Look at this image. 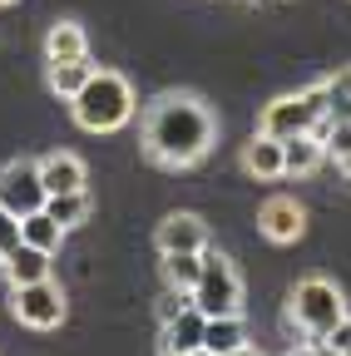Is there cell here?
Returning a JSON list of instances; mask_svg holds the SVG:
<instances>
[{
    "label": "cell",
    "instance_id": "cell-1",
    "mask_svg": "<svg viewBox=\"0 0 351 356\" xmlns=\"http://www.w3.org/2000/svg\"><path fill=\"white\" fill-rule=\"evenodd\" d=\"M218 139V119L198 95H158L144 114V154L163 168H193Z\"/></svg>",
    "mask_w": 351,
    "mask_h": 356
},
{
    "label": "cell",
    "instance_id": "cell-2",
    "mask_svg": "<svg viewBox=\"0 0 351 356\" xmlns=\"http://www.w3.org/2000/svg\"><path fill=\"white\" fill-rule=\"evenodd\" d=\"M70 114L84 134H114L134 119V84L114 70H95L90 84L70 99Z\"/></svg>",
    "mask_w": 351,
    "mask_h": 356
},
{
    "label": "cell",
    "instance_id": "cell-3",
    "mask_svg": "<svg viewBox=\"0 0 351 356\" xmlns=\"http://www.w3.org/2000/svg\"><path fill=\"white\" fill-rule=\"evenodd\" d=\"M287 317L307 341H327L336 332V322L346 317V297L327 277H302L292 287V297H287Z\"/></svg>",
    "mask_w": 351,
    "mask_h": 356
},
{
    "label": "cell",
    "instance_id": "cell-4",
    "mask_svg": "<svg viewBox=\"0 0 351 356\" xmlns=\"http://www.w3.org/2000/svg\"><path fill=\"white\" fill-rule=\"evenodd\" d=\"M327 119V84L297 89V95H282L262 109L257 134H272V139H292V134H312V124Z\"/></svg>",
    "mask_w": 351,
    "mask_h": 356
},
{
    "label": "cell",
    "instance_id": "cell-5",
    "mask_svg": "<svg viewBox=\"0 0 351 356\" xmlns=\"http://www.w3.org/2000/svg\"><path fill=\"white\" fill-rule=\"evenodd\" d=\"M193 307L203 317H233V312H243V277L223 252L203 248V273H198V287H193Z\"/></svg>",
    "mask_w": 351,
    "mask_h": 356
},
{
    "label": "cell",
    "instance_id": "cell-6",
    "mask_svg": "<svg viewBox=\"0 0 351 356\" xmlns=\"http://www.w3.org/2000/svg\"><path fill=\"white\" fill-rule=\"evenodd\" d=\"M10 312H15V322L30 327V332H55L65 322V292L50 282V277H40V282H25V287H10Z\"/></svg>",
    "mask_w": 351,
    "mask_h": 356
},
{
    "label": "cell",
    "instance_id": "cell-7",
    "mask_svg": "<svg viewBox=\"0 0 351 356\" xmlns=\"http://www.w3.org/2000/svg\"><path fill=\"white\" fill-rule=\"evenodd\" d=\"M45 184H40V163H30V159H10L6 168H0V208H6L15 222L25 218V213H40L45 208Z\"/></svg>",
    "mask_w": 351,
    "mask_h": 356
},
{
    "label": "cell",
    "instance_id": "cell-8",
    "mask_svg": "<svg viewBox=\"0 0 351 356\" xmlns=\"http://www.w3.org/2000/svg\"><path fill=\"white\" fill-rule=\"evenodd\" d=\"M257 233L268 243H297L307 233V208L292 193H272L268 203L257 208Z\"/></svg>",
    "mask_w": 351,
    "mask_h": 356
},
{
    "label": "cell",
    "instance_id": "cell-9",
    "mask_svg": "<svg viewBox=\"0 0 351 356\" xmlns=\"http://www.w3.org/2000/svg\"><path fill=\"white\" fill-rule=\"evenodd\" d=\"M158 252H203L208 248V222L198 213H168L154 233Z\"/></svg>",
    "mask_w": 351,
    "mask_h": 356
},
{
    "label": "cell",
    "instance_id": "cell-10",
    "mask_svg": "<svg viewBox=\"0 0 351 356\" xmlns=\"http://www.w3.org/2000/svg\"><path fill=\"white\" fill-rule=\"evenodd\" d=\"M322 163H327V144L317 134H292V139H282V178H307Z\"/></svg>",
    "mask_w": 351,
    "mask_h": 356
},
{
    "label": "cell",
    "instance_id": "cell-11",
    "mask_svg": "<svg viewBox=\"0 0 351 356\" xmlns=\"http://www.w3.org/2000/svg\"><path fill=\"white\" fill-rule=\"evenodd\" d=\"M203 327L208 317L198 307L179 312L173 322H163V356H188V351H203Z\"/></svg>",
    "mask_w": 351,
    "mask_h": 356
},
{
    "label": "cell",
    "instance_id": "cell-12",
    "mask_svg": "<svg viewBox=\"0 0 351 356\" xmlns=\"http://www.w3.org/2000/svg\"><path fill=\"white\" fill-rule=\"evenodd\" d=\"M243 173L247 178H282V139H272V134H252V139L243 144Z\"/></svg>",
    "mask_w": 351,
    "mask_h": 356
},
{
    "label": "cell",
    "instance_id": "cell-13",
    "mask_svg": "<svg viewBox=\"0 0 351 356\" xmlns=\"http://www.w3.org/2000/svg\"><path fill=\"white\" fill-rule=\"evenodd\" d=\"M84 159L79 154H45L40 159V184H45V193H74L84 188Z\"/></svg>",
    "mask_w": 351,
    "mask_h": 356
},
{
    "label": "cell",
    "instance_id": "cell-14",
    "mask_svg": "<svg viewBox=\"0 0 351 356\" xmlns=\"http://www.w3.org/2000/svg\"><path fill=\"white\" fill-rule=\"evenodd\" d=\"M50 257L55 252H40V248H30V243H15L6 257V277H10V287H25V282H40V277H50Z\"/></svg>",
    "mask_w": 351,
    "mask_h": 356
},
{
    "label": "cell",
    "instance_id": "cell-15",
    "mask_svg": "<svg viewBox=\"0 0 351 356\" xmlns=\"http://www.w3.org/2000/svg\"><path fill=\"white\" fill-rule=\"evenodd\" d=\"M238 346H247V322H243V312H233V317H208V327H203V351L233 356Z\"/></svg>",
    "mask_w": 351,
    "mask_h": 356
},
{
    "label": "cell",
    "instance_id": "cell-16",
    "mask_svg": "<svg viewBox=\"0 0 351 356\" xmlns=\"http://www.w3.org/2000/svg\"><path fill=\"white\" fill-rule=\"evenodd\" d=\"M90 55V35L79 20H55L45 35V60H84Z\"/></svg>",
    "mask_w": 351,
    "mask_h": 356
},
{
    "label": "cell",
    "instance_id": "cell-17",
    "mask_svg": "<svg viewBox=\"0 0 351 356\" xmlns=\"http://www.w3.org/2000/svg\"><path fill=\"white\" fill-rule=\"evenodd\" d=\"M50 65V89L60 99H74L84 84H90V74H95V65H90V55L84 60H45Z\"/></svg>",
    "mask_w": 351,
    "mask_h": 356
},
{
    "label": "cell",
    "instance_id": "cell-18",
    "mask_svg": "<svg viewBox=\"0 0 351 356\" xmlns=\"http://www.w3.org/2000/svg\"><path fill=\"white\" fill-rule=\"evenodd\" d=\"M20 243H30V248H40V252H60V243H65V228L40 208V213H25L20 218Z\"/></svg>",
    "mask_w": 351,
    "mask_h": 356
},
{
    "label": "cell",
    "instance_id": "cell-19",
    "mask_svg": "<svg viewBox=\"0 0 351 356\" xmlns=\"http://www.w3.org/2000/svg\"><path fill=\"white\" fill-rule=\"evenodd\" d=\"M45 213L70 233V228H79V222L90 218V193H84V188H74V193H50V198H45Z\"/></svg>",
    "mask_w": 351,
    "mask_h": 356
},
{
    "label": "cell",
    "instance_id": "cell-20",
    "mask_svg": "<svg viewBox=\"0 0 351 356\" xmlns=\"http://www.w3.org/2000/svg\"><path fill=\"white\" fill-rule=\"evenodd\" d=\"M198 273H203V252H163V277H168V287L193 292V287H198Z\"/></svg>",
    "mask_w": 351,
    "mask_h": 356
},
{
    "label": "cell",
    "instance_id": "cell-21",
    "mask_svg": "<svg viewBox=\"0 0 351 356\" xmlns=\"http://www.w3.org/2000/svg\"><path fill=\"white\" fill-rule=\"evenodd\" d=\"M322 84H327V114L332 119H351V70H341V74H332Z\"/></svg>",
    "mask_w": 351,
    "mask_h": 356
},
{
    "label": "cell",
    "instance_id": "cell-22",
    "mask_svg": "<svg viewBox=\"0 0 351 356\" xmlns=\"http://www.w3.org/2000/svg\"><path fill=\"white\" fill-rule=\"evenodd\" d=\"M193 307V292H183V287H168L163 297H158V322H173L179 312H188Z\"/></svg>",
    "mask_w": 351,
    "mask_h": 356
},
{
    "label": "cell",
    "instance_id": "cell-23",
    "mask_svg": "<svg viewBox=\"0 0 351 356\" xmlns=\"http://www.w3.org/2000/svg\"><path fill=\"white\" fill-rule=\"evenodd\" d=\"M327 154H351V119H332V129H327Z\"/></svg>",
    "mask_w": 351,
    "mask_h": 356
},
{
    "label": "cell",
    "instance_id": "cell-24",
    "mask_svg": "<svg viewBox=\"0 0 351 356\" xmlns=\"http://www.w3.org/2000/svg\"><path fill=\"white\" fill-rule=\"evenodd\" d=\"M327 346H332L336 356H351V312H346V317L336 322V332L327 337Z\"/></svg>",
    "mask_w": 351,
    "mask_h": 356
},
{
    "label": "cell",
    "instance_id": "cell-25",
    "mask_svg": "<svg viewBox=\"0 0 351 356\" xmlns=\"http://www.w3.org/2000/svg\"><path fill=\"white\" fill-rule=\"evenodd\" d=\"M15 243H20V222H15V218H10L6 208H0V257H6V252H10Z\"/></svg>",
    "mask_w": 351,
    "mask_h": 356
},
{
    "label": "cell",
    "instance_id": "cell-26",
    "mask_svg": "<svg viewBox=\"0 0 351 356\" xmlns=\"http://www.w3.org/2000/svg\"><path fill=\"white\" fill-rule=\"evenodd\" d=\"M336 163H341V173H346V184H351V154H341Z\"/></svg>",
    "mask_w": 351,
    "mask_h": 356
},
{
    "label": "cell",
    "instance_id": "cell-27",
    "mask_svg": "<svg viewBox=\"0 0 351 356\" xmlns=\"http://www.w3.org/2000/svg\"><path fill=\"white\" fill-rule=\"evenodd\" d=\"M233 356H257V346H252V341H247V346H238V351H233Z\"/></svg>",
    "mask_w": 351,
    "mask_h": 356
},
{
    "label": "cell",
    "instance_id": "cell-28",
    "mask_svg": "<svg viewBox=\"0 0 351 356\" xmlns=\"http://www.w3.org/2000/svg\"><path fill=\"white\" fill-rule=\"evenodd\" d=\"M188 356H213V351H188Z\"/></svg>",
    "mask_w": 351,
    "mask_h": 356
},
{
    "label": "cell",
    "instance_id": "cell-29",
    "mask_svg": "<svg viewBox=\"0 0 351 356\" xmlns=\"http://www.w3.org/2000/svg\"><path fill=\"white\" fill-rule=\"evenodd\" d=\"M243 6H262V0H243Z\"/></svg>",
    "mask_w": 351,
    "mask_h": 356
},
{
    "label": "cell",
    "instance_id": "cell-30",
    "mask_svg": "<svg viewBox=\"0 0 351 356\" xmlns=\"http://www.w3.org/2000/svg\"><path fill=\"white\" fill-rule=\"evenodd\" d=\"M0 6H15V0H0Z\"/></svg>",
    "mask_w": 351,
    "mask_h": 356
}]
</instances>
